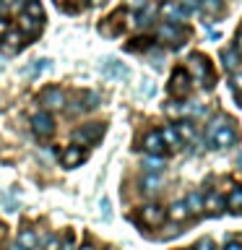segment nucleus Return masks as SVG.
Segmentation results:
<instances>
[{"instance_id":"obj_1","label":"nucleus","mask_w":242,"mask_h":250,"mask_svg":"<svg viewBox=\"0 0 242 250\" xmlns=\"http://www.w3.org/2000/svg\"><path fill=\"white\" fill-rule=\"evenodd\" d=\"M208 138L214 141V146L226 148V146H232L234 141H237V128H234V123L226 120V117H216V120L211 123V128H208Z\"/></svg>"},{"instance_id":"obj_2","label":"nucleus","mask_w":242,"mask_h":250,"mask_svg":"<svg viewBox=\"0 0 242 250\" xmlns=\"http://www.w3.org/2000/svg\"><path fill=\"white\" fill-rule=\"evenodd\" d=\"M187 68H190V73L195 76V81H198L201 86H206V89L214 86V70H211V65H208V58H203V55H190Z\"/></svg>"},{"instance_id":"obj_3","label":"nucleus","mask_w":242,"mask_h":250,"mask_svg":"<svg viewBox=\"0 0 242 250\" xmlns=\"http://www.w3.org/2000/svg\"><path fill=\"white\" fill-rule=\"evenodd\" d=\"M185 34L187 31L180 26V23H172V21H164L159 29H156V37L161 39V42H167V44H172V47H180L185 42Z\"/></svg>"},{"instance_id":"obj_4","label":"nucleus","mask_w":242,"mask_h":250,"mask_svg":"<svg viewBox=\"0 0 242 250\" xmlns=\"http://www.w3.org/2000/svg\"><path fill=\"white\" fill-rule=\"evenodd\" d=\"M169 94L175 99H185L190 94V73L185 68H177L169 78Z\"/></svg>"},{"instance_id":"obj_5","label":"nucleus","mask_w":242,"mask_h":250,"mask_svg":"<svg viewBox=\"0 0 242 250\" xmlns=\"http://www.w3.org/2000/svg\"><path fill=\"white\" fill-rule=\"evenodd\" d=\"M138 219L143 227H161L164 219H167V211L161 206H156V203H146V206L138 211Z\"/></svg>"},{"instance_id":"obj_6","label":"nucleus","mask_w":242,"mask_h":250,"mask_svg":"<svg viewBox=\"0 0 242 250\" xmlns=\"http://www.w3.org/2000/svg\"><path fill=\"white\" fill-rule=\"evenodd\" d=\"M159 11H161L164 19L172 21V23H182V21L187 19V13H190V11H187V8H185L182 3H177V0H164Z\"/></svg>"},{"instance_id":"obj_7","label":"nucleus","mask_w":242,"mask_h":250,"mask_svg":"<svg viewBox=\"0 0 242 250\" xmlns=\"http://www.w3.org/2000/svg\"><path fill=\"white\" fill-rule=\"evenodd\" d=\"M101 136H104V123H94V125H86V128L76 130L73 141H78V144H97Z\"/></svg>"},{"instance_id":"obj_8","label":"nucleus","mask_w":242,"mask_h":250,"mask_svg":"<svg viewBox=\"0 0 242 250\" xmlns=\"http://www.w3.org/2000/svg\"><path fill=\"white\" fill-rule=\"evenodd\" d=\"M31 130H34V136H39V138H50L52 130H55L52 117L47 112H37L34 117H31Z\"/></svg>"},{"instance_id":"obj_9","label":"nucleus","mask_w":242,"mask_h":250,"mask_svg":"<svg viewBox=\"0 0 242 250\" xmlns=\"http://www.w3.org/2000/svg\"><path fill=\"white\" fill-rule=\"evenodd\" d=\"M42 102H44V107H50V109H62L65 107V91L58 89V86H50V89L42 91Z\"/></svg>"},{"instance_id":"obj_10","label":"nucleus","mask_w":242,"mask_h":250,"mask_svg":"<svg viewBox=\"0 0 242 250\" xmlns=\"http://www.w3.org/2000/svg\"><path fill=\"white\" fill-rule=\"evenodd\" d=\"M86 159V151L81 146H68L65 151L60 154V162H62V167H78Z\"/></svg>"},{"instance_id":"obj_11","label":"nucleus","mask_w":242,"mask_h":250,"mask_svg":"<svg viewBox=\"0 0 242 250\" xmlns=\"http://www.w3.org/2000/svg\"><path fill=\"white\" fill-rule=\"evenodd\" d=\"M101 70H104L107 78H128V76H130L128 65H125V62H120V60H104Z\"/></svg>"},{"instance_id":"obj_12","label":"nucleus","mask_w":242,"mask_h":250,"mask_svg":"<svg viewBox=\"0 0 242 250\" xmlns=\"http://www.w3.org/2000/svg\"><path fill=\"white\" fill-rule=\"evenodd\" d=\"M143 148L148 154H156V156H161L164 154V141H161V136H159V130H154V133H148V136L143 138Z\"/></svg>"},{"instance_id":"obj_13","label":"nucleus","mask_w":242,"mask_h":250,"mask_svg":"<svg viewBox=\"0 0 242 250\" xmlns=\"http://www.w3.org/2000/svg\"><path fill=\"white\" fill-rule=\"evenodd\" d=\"M159 136H161V141H164V146H167V148H172V151H177V148L182 146V138L177 136L175 125H167L164 130H159Z\"/></svg>"},{"instance_id":"obj_14","label":"nucleus","mask_w":242,"mask_h":250,"mask_svg":"<svg viewBox=\"0 0 242 250\" xmlns=\"http://www.w3.org/2000/svg\"><path fill=\"white\" fill-rule=\"evenodd\" d=\"M39 26H42V21L31 19L29 13H21V19H19V29H21V34L37 37V34H39Z\"/></svg>"},{"instance_id":"obj_15","label":"nucleus","mask_w":242,"mask_h":250,"mask_svg":"<svg viewBox=\"0 0 242 250\" xmlns=\"http://www.w3.org/2000/svg\"><path fill=\"white\" fill-rule=\"evenodd\" d=\"M175 130H177V136L182 138V141H195V136H198V130H195V125L190 123V120H180L177 125H175Z\"/></svg>"},{"instance_id":"obj_16","label":"nucleus","mask_w":242,"mask_h":250,"mask_svg":"<svg viewBox=\"0 0 242 250\" xmlns=\"http://www.w3.org/2000/svg\"><path fill=\"white\" fill-rule=\"evenodd\" d=\"M167 216L172 219V222H185L187 216H190V211H187L185 206V201H177V203H172L169 211H167Z\"/></svg>"},{"instance_id":"obj_17","label":"nucleus","mask_w":242,"mask_h":250,"mask_svg":"<svg viewBox=\"0 0 242 250\" xmlns=\"http://www.w3.org/2000/svg\"><path fill=\"white\" fill-rule=\"evenodd\" d=\"M203 208H206L208 214H219V211L224 208V198L219 193H208L206 198H203Z\"/></svg>"},{"instance_id":"obj_18","label":"nucleus","mask_w":242,"mask_h":250,"mask_svg":"<svg viewBox=\"0 0 242 250\" xmlns=\"http://www.w3.org/2000/svg\"><path fill=\"white\" fill-rule=\"evenodd\" d=\"M3 42H5V50L8 52H19L21 50V44H23V34H21V31H8V34L3 37Z\"/></svg>"},{"instance_id":"obj_19","label":"nucleus","mask_w":242,"mask_h":250,"mask_svg":"<svg viewBox=\"0 0 242 250\" xmlns=\"http://www.w3.org/2000/svg\"><path fill=\"white\" fill-rule=\"evenodd\" d=\"M222 60H224V68L234 73L237 65H240V52L234 50V47H226V50H222Z\"/></svg>"},{"instance_id":"obj_20","label":"nucleus","mask_w":242,"mask_h":250,"mask_svg":"<svg viewBox=\"0 0 242 250\" xmlns=\"http://www.w3.org/2000/svg\"><path fill=\"white\" fill-rule=\"evenodd\" d=\"M224 206L229 211H242V188H232L229 195L224 198Z\"/></svg>"},{"instance_id":"obj_21","label":"nucleus","mask_w":242,"mask_h":250,"mask_svg":"<svg viewBox=\"0 0 242 250\" xmlns=\"http://www.w3.org/2000/svg\"><path fill=\"white\" fill-rule=\"evenodd\" d=\"M19 245L23 248V250H34L37 248V234H34V229H21L19 232Z\"/></svg>"},{"instance_id":"obj_22","label":"nucleus","mask_w":242,"mask_h":250,"mask_svg":"<svg viewBox=\"0 0 242 250\" xmlns=\"http://www.w3.org/2000/svg\"><path fill=\"white\" fill-rule=\"evenodd\" d=\"M50 65H52V60L42 58V60H37L31 68H23V76H31V78H34V76H39V73H42V70H47Z\"/></svg>"},{"instance_id":"obj_23","label":"nucleus","mask_w":242,"mask_h":250,"mask_svg":"<svg viewBox=\"0 0 242 250\" xmlns=\"http://www.w3.org/2000/svg\"><path fill=\"white\" fill-rule=\"evenodd\" d=\"M185 206H187V211H190V214H201V211H203V198H201L198 193H190V195L185 198Z\"/></svg>"},{"instance_id":"obj_24","label":"nucleus","mask_w":242,"mask_h":250,"mask_svg":"<svg viewBox=\"0 0 242 250\" xmlns=\"http://www.w3.org/2000/svg\"><path fill=\"white\" fill-rule=\"evenodd\" d=\"M26 13L31 16V19H37V21L44 19V8H42L39 0H29V3H26Z\"/></svg>"},{"instance_id":"obj_25","label":"nucleus","mask_w":242,"mask_h":250,"mask_svg":"<svg viewBox=\"0 0 242 250\" xmlns=\"http://www.w3.org/2000/svg\"><path fill=\"white\" fill-rule=\"evenodd\" d=\"M143 167H146L148 172H159V169L164 167V162H161V156H156V154H148L146 159H143Z\"/></svg>"},{"instance_id":"obj_26","label":"nucleus","mask_w":242,"mask_h":250,"mask_svg":"<svg viewBox=\"0 0 242 250\" xmlns=\"http://www.w3.org/2000/svg\"><path fill=\"white\" fill-rule=\"evenodd\" d=\"M201 5H203V11L211 13V16H219V13H222V8H224L222 0H203Z\"/></svg>"},{"instance_id":"obj_27","label":"nucleus","mask_w":242,"mask_h":250,"mask_svg":"<svg viewBox=\"0 0 242 250\" xmlns=\"http://www.w3.org/2000/svg\"><path fill=\"white\" fill-rule=\"evenodd\" d=\"M81 102H83L81 109H94V107H97V102H99V97L94 91H83L81 94Z\"/></svg>"},{"instance_id":"obj_28","label":"nucleus","mask_w":242,"mask_h":250,"mask_svg":"<svg viewBox=\"0 0 242 250\" xmlns=\"http://www.w3.org/2000/svg\"><path fill=\"white\" fill-rule=\"evenodd\" d=\"M159 185H161V177H159V175H148V177L143 180V190H146V193L159 190Z\"/></svg>"},{"instance_id":"obj_29","label":"nucleus","mask_w":242,"mask_h":250,"mask_svg":"<svg viewBox=\"0 0 242 250\" xmlns=\"http://www.w3.org/2000/svg\"><path fill=\"white\" fill-rule=\"evenodd\" d=\"M148 42H151V39H146V37H141V39H133V44H128V47H125V50H146V47H148Z\"/></svg>"},{"instance_id":"obj_30","label":"nucleus","mask_w":242,"mask_h":250,"mask_svg":"<svg viewBox=\"0 0 242 250\" xmlns=\"http://www.w3.org/2000/svg\"><path fill=\"white\" fill-rule=\"evenodd\" d=\"M44 250H60V240H58V234H50V237H47Z\"/></svg>"},{"instance_id":"obj_31","label":"nucleus","mask_w":242,"mask_h":250,"mask_svg":"<svg viewBox=\"0 0 242 250\" xmlns=\"http://www.w3.org/2000/svg\"><path fill=\"white\" fill-rule=\"evenodd\" d=\"M232 89L234 91H242V70H234V76H232Z\"/></svg>"},{"instance_id":"obj_32","label":"nucleus","mask_w":242,"mask_h":250,"mask_svg":"<svg viewBox=\"0 0 242 250\" xmlns=\"http://www.w3.org/2000/svg\"><path fill=\"white\" fill-rule=\"evenodd\" d=\"M141 94H143V97H151L154 94V86H151V81H148V78H143V81H141V89H138Z\"/></svg>"},{"instance_id":"obj_33","label":"nucleus","mask_w":242,"mask_h":250,"mask_svg":"<svg viewBox=\"0 0 242 250\" xmlns=\"http://www.w3.org/2000/svg\"><path fill=\"white\" fill-rule=\"evenodd\" d=\"M8 31H11V23H8V19L5 16H0V39H3Z\"/></svg>"},{"instance_id":"obj_34","label":"nucleus","mask_w":242,"mask_h":250,"mask_svg":"<svg viewBox=\"0 0 242 250\" xmlns=\"http://www.w3.org/2000/svg\"><path fill=\"white\" fill-rule=\"evenodd\" d=\"M73 240H76L73 232H68V234H65V242L60 245V250H73Z\"/></svg>"},{"instance_id":"obj_35","label":"nucleus","mask_w":242,"mask_h":250,"mask_svg":"<svg viewBox=\"0 0 242 250\" xmlns=\"http://www.w3.org/2000/svg\"><path fill=\"white\" fill-rule=\"evenodd\" d=\"M195 250H216V248H214V242L206 237V240H201V242H198V248H195Z\"/></svg>"},{"instance_id":"obj_36","label":"nucleus","mask_w":242,"mask_h":250,"mask_svg":"<svg viewBox=\"0 0 242 250\" xmlns=\"http://www.w3.org/2000/svg\"><path fill=\"white\" fill-rule=\"evenodd\" d=\"M99 206H101V216L109 219V201H107V198H101V201H99Z\"/></svg>"},{"instance_id":"obj_37","label":"nucleus","mask_w":242,"mask_h":250,"mask_svg":"<svg viewBox=\"0 0 242 250\" xmlns=\"http://www.w3.org/2000/svg\"><path fill=\"white\" fill-rule=\"evenodd\" d=\"M224 250H242V242L232 240V242H226V248H224Z\"/></svg>"},{"instance_id":"obj_38","label":"nucleus","mask_w":242,"mask_h":250,"mask_svg":"<svg viewBox=\"0 0 242 250\" xmlns=\"http://www.w3.org/2000/svg\"><path fill=\"white\" fill-rule=\"evenodd\" d=\"M8 13V0H0V16Z\"/></svg>"},{"instance_id":"obj_39","label":"nucleus","mask_w":242,"mask_h":250,"mask_svg":"<svg viewBox=\"0 0 242 250\" xmlns=\"http://www.w3.org/2000/svg\"><path fill=\"white\" fill-rule=\"evenodd\" d=\"M130 5H136V8H141V5H146V0H130Z\"/></svg>"},{"instance_id":"obj_40","label":"nucleus","mask_w":242,"mask_h":250,"mask_svg":"<svg viewBox=\"0 0 242 250\" xmlns=\"http://www.w3.org/2000/svg\"><path fill=\"white\" fill-rule=\"evenodd\" d=\"M237 47H240V52H242V31H240V37H237Z\"/></svg>"},{"instance_id":"obj_41","label":"nucleus","mask_w":242,"mask_h":250,"mask_svg":"<svg viewBox=\"0 0 242 250\" xmlns=\"http://www.w3.org/2000/svg\"><path fill=\"white\" fill-rule=\"evenodd\" d=\"M11 250H23V248L19 245V242H13V245H11Z\"/></svg>"},{"instance_id":"obj_42","label":"nucleus","mask_w":242,"mask_h":250,"mask_svg":"<svg viewBox=\"0 0 242 250\" xmlns=\"http://www.w3.org/2000/svg\"><path fill=\"white\" fill-rule=\"evenodd\" d=\"M78 250H94V245H81V248H78Z\"/></svg>"},{"instance_id":"obj_43","label":"nucleus","mask_w":242,"mask_h":250,"mask_svg":"<svg viewBox=\"0 0 242 250\" xmlns=\"http://www.w3.org/2000/svg\"><path fill=\"white\" fill-rule=\"evenodd\" d=\"M237 162H240V167H242V151H240V156H237Z\"/></svg>"},{"instance_id":"obj_44","label":"nucleus","mask_w":242,"mask_h":250,"mask_svg":"<svg viewBox=\"0 0 242 250\" xmlns=\"http://www.w3.org/2000/svg\"><path fill=\"white\" fill-rule=\"evenodd\" d=\"M237 97H240V107H242V91H240V94H237Z\"/></svg>"},{"instance_id":"obj_45","label":"nucleus","mask_w":242,"mask_h":250,"mask_svg":"<svg viewBox=\"0 0 242 250\" xmlns=\"http://www.w3.org/2000/svg\"><path fill=\"white\" fill-rule=\"evenodd\" d=\"M222 3H224V0H222Z\"/></svg>"}]
</instances>
